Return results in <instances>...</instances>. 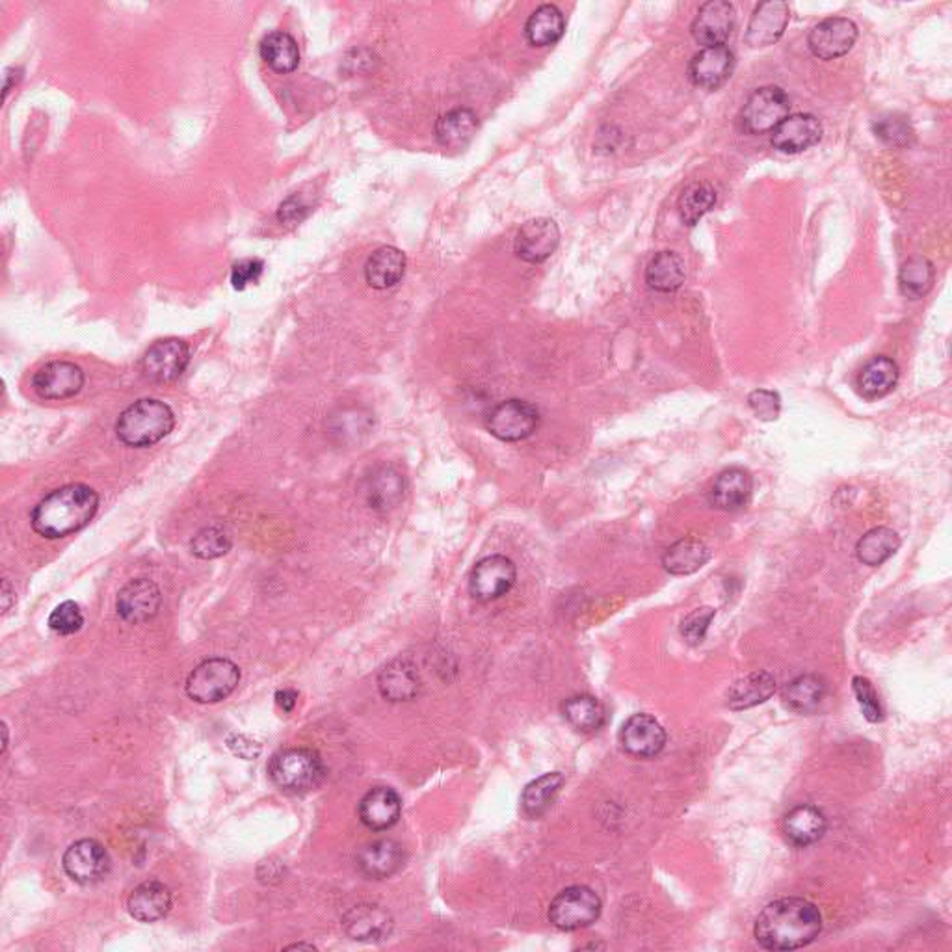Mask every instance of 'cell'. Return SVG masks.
<instances>
[{
	"label": "cell",
	"instance_id": "obj_1",
	"mask_svg": "<svg viewBox=\"0 0 952 952\" xmlns=\"http://www.w3.org/2000/svg\"><path fill=\"white\" fill-rule=\"evenodd\" d=\"M823 915L813 902L787 897L768 904L755 920V940L766 951H794L817 940Z\"/></svg>",
	"mask_w": 952,
	"mask_h": 952
},
{
	"label": "cell",
	"instance_id": "obj_2",
	"mask_svg": "<svg viewBox=\"0 0 952 952\" xmlns=\"http://www.w3.org/2000/svg\"><path fill=\"white\" fill-rule=\"evenodd\" d=\"M97 509L96 489L86 484H67L38 502L30 522L39 536L57 540L83 530L93 519Z\"/></svg>",
	"mask_w": 952,
	"mask_h": 952
},
{
	"label": "cell",
	"instance_id": "obj_3",
	"mask_svg": "<svg viewBox=\"0 0 952 952\" xmlns=\"http://www.w3.org/2000/svg\"><path fill=\"white\" fill-rule=\"evenodd\" d=\"M172 408L156 399H142L130 404L116 423L117 438L127 447L143 449L159 443L174 430Z\"/></svg>",
	"mask_w": 952,
	"mask_h": 952
},
{
	"label": "cell",
	"instance_id": "obj_4",
	"mask_svg": "<svg viewBox=\"0 0 952 952\" xmlns=\"http://www.w3.org/2000/svg\"><path fill=\"white\" fill-rule=\"evenodd\" d=\"M268 776L277 789L289 794H305L324 781L326 766L311 748H287L272 757Z\"/></svg>",
	"mask_w": 952,
	"mask_h": 952
},
{
	"label": "cell",
	"instance_id": "obj_5",
	"mask_svg": "<svg viewBox=\"0 0 952 952\" xmlns=\"http://www.w3.org/2000/svg\"><path fill=\"white\" fill-rule=\"evenodd\" d=\"M240 682V669L229 659H209L193 668L187 679V694L198 703H218L231 696Z\"/></svg>",
	"mask_w": 952,
	"mask_h": 952
},
{
	"label": "cell",
	"instance_id": "obj_6",
	"mask_svg": "<svg viewBox=\"0 0 952 952\" xmlns=\"http://www.w3.org/2000/svg\"><path fill=\"white\" fill-rule=\"evenodd\" d=\"M601 899L586 886H572L554 897L549 906V920L560 930H580L590 927L601 915Z\"/></svg>",
	"mask_w": 952,
	"mask_h": 952
},
{
	"label": "cell",
	"instance_id": "obj_7",
	"mask_svg": "<svg viewBox=\"0 0 952 952\" xmlns=\"http://www.w3.org/2000/svg\"><path fill=\"white\" fill-rule=\"evenodd\" d=\"M791 112V99L779 86H765L748 97L740 112V127L748 135L773 133Z\"/></svg>",
	"mask_w": 952,
	"mask_h": 952
},
{
	"label": "cell",
	"instance_id": "obj_8",
	"mask_svg": "<svg viewBox=\"0 0 952 952\" xmlns=\"http://www.w3.org/2000/svg\"><path fill=\"white\" fill-rule=\"evenodd\" d=\"M540 426V412L525 400H504L486 417V428L493 438L504 443H517L528 439Z\"/></svg>",
	"mask_w": 952,
	"mask_h": 952
},
{
	"label": "cell",
	"instance_id": "obj_9",
	"mask_svg": "<svg viewBox=\"0 0 952 952\" xmlns=\"http://www.w3.org/2000/svg\"><path fill=\"white\" fill-rule=\"evenodd\" d=\"M517 579V569L512 560L502 554H491L480 560L469 575V593L480 603H489L506 596Z\"/></svg>",
	"mask_w": 952,
	"mask_h": 952
},
{
	"label": "cell",
	"instance_id": "obj_10",
	"mask_svg": "<svg viewBox=\"0 0 952 952\" xmlns=\"http://www.w3.org/2000/svg\"><path fill=\"white\" fill-rule=\"evenodd\" d=\"M190 363V348L187 342L167 337L155 341L143 354L142 373L148 380L155 384H167L179 378Z\"/></svg>",
	"mask_w": 952,
	"mask_h": 952
},
{
	"label": "cell",
	"instance_id": "obj_11",
	"mask_svg": "<svg viewBox=\"0 0 952 952\" xmlns=\"http://www.w3.org/2000/svg\"><path fill=\"white\" fill-rule=\"evenodd\" d=\"M857 39V26L847 17H828L811 28L807 46L818 60L841 59L849 54Z\"/></svg>",
	"mask_w": 952,
	"mask_h": 952
},
{
	"label": "cell",
	"instance_id": "obj_12",
	"mask_svg": "<svg viewBox=\"0 0 952 952\" xmlns=\"http://www.w3.org/2000/svg\"><path fill=\"white\" fill-rule=\"evenodd\" d=\"M64 870L73 881L90 886L103 880L109 875L110 857L103 844L93 839H80L65 850L62 860Z\"/></svg>",
	"mask_w": 952,
	"mask_h": 952
},
{
	"label": "cell",
	"instance_id": "obj_13",
	"mask_svg": "<svg viewBox=\"0 0 952 952\" xmlns=\"http://www.w3.org/2000/svg\"><path fill=\"white\" fill-rule=\"evenodd\" d=\"M84 371L72 361H51L34 374L33 387L39 399L67 400L83 391Z\"/></svg>",
	"mask_w": 952,
	"mask_h": 952
},
{
	"label": "cell",
	"instance_id": "obj_14",
	"mask_svg": "<svg viewBox=\"0 0 952 952\" xmlns=\"http://www.w3.org/2000/svg\"><path fill=\"white\" fill-rule=\"evenodd\" d=\"M735 25H737V12L734 4L727 0H711L698 10L692 23V38L696 39V43L703 46V49L724 46L734 34Z\"/></svg>",
	"mask_w": 952,
	"mask_h": 952
},
{
	"label": "cell",
	"instance_id": "obj_15",
	"mask_svg": "<svg viewBox=\"0 0 952 952\" xmlns=\"http://www.w3.org/2000/svg\"><path fill=\"white\" fill-rule=\"evenodd\" d=\"M619 742L632 757L648 760L663 752L666 747V731L651 714H632L622 726Z\"/></svg>",
	"mask_w": 952,
	"mask_h": 952
},
{
	"label": "cell",
	"instance_id": "obj_16",
	"mask_svg": "<svg viewBox=\"0 0 952 952\" xmlns=\"http://www.w3.org/2000/svg\"><path fill=\"white\" fill-rule=\"evenodd\" d=\"M559 242L560 231L554 220H528L515 237V255L525 263L540 264L553 255Z\"/></svg>",
	"mask_w": 952,
	"mask_h": 952
},
{
	"label": "cell",
	"instance_id": "obj_17",
	"mask_svg": "<svg viewBox=\"0 0 952 952\" xmlns=\"http://www.w3.org/2000/svg\"><path fill=\"white\" fill-rule=\"evenodd\" d=\"M823 135V123L818 122V117L813 114H792L773 130L771 143L779 153L798 155L817 146Z\"/></svg>",
	"mask_w": 952,
	"mask_h": 952
},
{
	"label": "cell",
	"instance_id": "obj_18",
	"mask_svg": "<svg viewBox=\"0 0 952 952\" xmlns=\"http://www.w3.org/2000/svg\"><path fill=\"white\" fill-rule=\"evenodd\" d=\"M735 54L729 47H707L696 52L689 64V77L702 90H718L734 75Z\"/></svg>",
	"mask_w": 952,
	"mask_h": 952
},
{
	"label": "cell",
	"instance_id": "obj_19",
	"mask_svg": "<svg viewBox=\"0 0 952 952\" xmlns=\"http://www.w3.org/2000/svg\"><path fill=\"white\" fill-rule=\"evenodd\" d=\"M791 21V10L784 0H766L761 2L752 13V20L748 23L747 43L752 49L774 46Z\"/></svg>",
	"mask_w": 952,
	"mask_h": 952
},
{
	"label": "cell",
	"instance_id": "obj_20",
	"mask_svg": "<svg viewBox=\"0 0 952 952\" xmlns=\"http://www.w3.org/2000/svg\"><path fill=\"white\" fill-rule=\"evenodd\" d=\"M117 614L129 624H142L161 609V590L149 579H135L117 593Z\"/></svg>",
	"mask_w": 952,
	"mask_h": 952
},
{
	"label": "cell",
	"instance_id": "obj_21",
	"mask_svg": "<svg viewBox=\"0 0 952 952\" xmlns=\"http://www.w3.org/2000/svg\"><path fill=\"white\" fill-rule=\"evenodd\" d=\"M342 927L352 940L371 943L389 938L393 932L394 923L386 907L378 904H360L345 915Z\"/></svg>",
	"mask_w": 952,
	"mask_h": 952
},
{
	"label": "cell",
	"instance_id": "obj_22",
	"mask_svg": "<svg viewBox=\"0 0 952 952\" xmlns=\"http://www.w3.org/2000/svg\"><path fill=\"white\" fill-rule=\"evenodd\" d=\"M753 493V478L747 469L731 467L718 475L709 491L711 506L722 512H737L744 509Z\"/></svg>",
	"mask_w": 952,
	"mask_h": 952
},
{
	"label": "cell",
	"instance_id": "obj_23",
	"mask_svg": "<svg viewBox=\"0 0 952 952\" xmlns=\"http://www.w3.org/2000/svg\"><path fill=\"white\" fill-rule=\"evenodd\" d=\"M402 800L391 787H374L361 798L360 818L368 830L384 831L399 823Z\"/></svg>",
	"mask_w": 952,
	"mask_h": 952
},
{
	"label": "cell",
	"instance_id": "obj_24",
	"mask_svg": "<svg viewBox=\"0 0 952 952\" xmlns=\"http://www.w3.org/2000/svg\"><path fill=\"white\" fill-rule=\"evenodd\" d=\"M404 860V847L393 839L374 841L358 852V867L363 875L374 880H384L399 873Z\"/></svg>",
	"mask_w": 952,
	"mask_h": 952
},
{
	"label": "cell",
	"instance_id": "obj_25",
	"mask_svg": "<svg viewBox=\"0 0 952 952\" xmlns=\"http://www.w3.org/2000/svg\"><path fill=\"white\" fill-rule=\"evenodd\" d=\"M826 830H828L826 815L815 805H797L784 818L786 839L798 849L818 843Z\"/></svg>",
	"mask_w": 952,
	"mask_h": 952
},
{
	"label": "cell",
	"instance_id": "obj_26",
	"mask_svg": "<svg viewBox=\"0 0 952 952\" xmlns=\"http://www.w3.org/2000/svg\"><path fill=\"white\" fill-rule=\"evenodd\" d=\"M365 497L371 509L391 510L404 499V475L393 465H380L365 480Z\"/></svg>",
	"mask_w": 952,
	"mask_h": 952
},
{
	"label": "cell",
	"instance_id": "obj_27",
	"mask_svg": "<svg viewBox=\"0 0 952 952\" xmlns=\"http://www.w3.org/2000/svg\"><path fill=\"white\" fill-rule=\"evenodd\" d=\"M129 914L140 923H155L172 910V893L162 881H143L133 889L127 901Z\"/></svg>",
	"mask_w": 952,
	"mask_h": 952
},
{
	"label": "cell",
	"instance_id": "obj_28",
	"mask_svg": "<svg viewBox=\"0 0 952 952\" xmlns=\"http://www.w3.org/2000/svg\"><path fill=\"white\" fill-rule=\"evenodd\" d=\"M405 274V255L394 246H381L365 264V279L373 289H391Z\"/></svg>",
	"mask_w": 952,
	"mask_h": 952
},
{
	"label": "cell",
	"instance_id": "obj_29",
	"mask_svg": "<svg viewBox=\"0 0 952 952\" xmlns=\"http://www.w3.org/2000/svg\"><path fill=\"white\" fill-rule=\"evenodd\" d=\"M378 689L389 702H410L421 689L417 669L404 659H397L381 669Z\"/></svg>",
	"mask_w": 952,
	"mask_h": 952
},
{
	"label": "cell",
	"instance_id": "obj_30",
	"mask_svg": "<svg viewBox=\"0 0 952 952\" xmlns=\"http://www.w3.org/2000/svg\"><path fill=\"white\" fill-rule=\"evenodd\" d=\"M901 378L899 365L888 355H878L862 368L857 376V387L863 399L876 400L888 397Z\"/></svg>",
	"mask_w": 952,
	"mask_h": 952
},
{
	"label": "cell",
	"instance_id": "obj_31",
	"mask_svg": "<svg viewBox=\"0 0 952 952\" xmlns=\"http://www.w3.org/2000/svg\"><path fill=\"white\" fill-rule=\"evenodd\" d=\"M774 692H776V679L773 674L760 669L735 681L734 687L727 690V705L735 711L755 707L760 703H765Z\"/></svg>",
	"mask_w": 952,
	"mask_h": 952
},
{
	"label": "cell",
	"instance_id": "obj_32",
	"mask_svg": "<svg viewBox=\"0 0 952 952\" xmlns=\"http://www.w3.org/2000/svg\"><path fill=\"white\" fill-rule=\"evenodd\" d=\"M826 690L828 687H826L823 677L807 674V676H800L792 679L791 682H787L781 690V700L792 713L811 714L821 707Z\"/></svg>",
	"mask_w": 952,
	"mask_h": 952
},
{
	"label": "cell",
	"instance_id": "obj_33",
	"mask_svg": "<svg viewBox=\"0 0 952 952\" xmlns=\"http://www.w3.org/2000/svg\"><path fill=\"white\" fill-rule=\"evenodd\" d=\"M711 559V549L698 538H682L666 549L663 566L672 575H692Z\"/></svg>",
	"mask_w": 952,
	"mask_h": 952
},
{
	"label": "cell",
	"instance_id": "obj_34",
	"mask_svg": "<svg viewBox=\"0 0 952 952\" xmlns=\"http://www.w3.org/2000/svg\"><path fill=\"white\" fill-rule=\"evenodd\" d=\"M259 54L272 72L292 73L300 64V49L297 39L284 30L266 34L259 43Z\"/></svg>",
	"mask_w": 952,
	"mask_h": 952
},
{
	"label": "cell",
	"instance_id": "obj_35",
	"mask_svg": "<svg viewBox=\"0 0 952 952\" xmlns=\"http://www.w3.org/2000/svg\"><path fill=\"white\" fill-rule=\"evenodd\" d=\"M478 129V117L469 109L447 112L436 122V138L443 148L464 149Z\"/></svg>",
	"mask_w": 952,
	"mask_h": 952
},
{
	"label": "cell",
	"instance_id": "obj_36",
	"mask_svg": "<svg viewBox=\"0 0 952 952\" xmlns=\"http://www.w3.org/2000/svg\"><path fill=\"white\" fill-rule=\"evenodd\" d=\"M562 714L567 724L580 734H596L605 726V707L601 705L598 698L590 694L567 698L566 702L562 703Z\"/></svg>",
	"mask_w": 952,
	"mask_h": 952
},
{
	"label": "cell",
	"instance_id": "obj_37",
	"mask_svg": "<svg viewBox=\"0 0 952 952\" xmlns=\"http://www.w3.org/2000/svg\"><path fill=\"white\" fill-rule=\"evenodd\" d=\"M685 261L676 251H661L646 268V284L656 292H674L685 284Z\"/></svg>",
	"mask_w": 952,
	"mask_h": 952
},
{
	"label": "cell",
	"instance_id": "obj_38",
	"mask_svg": "<svg viewBox=\"0 0 952 952\" xmlns=\"http://www.w3.org/2000/svg\"><path fill=\"white\" fill-rule=\"evenodd\" d=\"M566 30V21L554 4H543L538 8L525 25V36L530 46H554Z\"/></svg>",
	"mask_w": 952,
	"mask_h": 952
},
{
	"label": "cell",
	"instance_id": "obj_39",
	"mask_svg": "<svg viewBox=\"0 0 952 952\" xmlns=\"http://www.w3.org/2000/svg\"><path fill=\"white\" fill-rule=\"evenodd\" d=\"M901 548V538L893 528L876 527L857 541L856 556L865 566H881Z\"/></svg>",
	"mask_w": 952,
	"mask_h": 952
},
{
	"label": "cell",
	"instance_id": "obj_40",
	"mask_svg": "<svg viewBox=\"0 0 952 952\" xmlns=\"http://www.w3.org/2000/svg\"><path fill=\"white\" fill-rule=\"evenodd\" d=\"M564 776L560 773L543 774L540 778L530 781L523 791L522 805L525 815L530 818H540L546 815L554 798L559 797L560 789L564 786Z\"/></svg>",
	"mask_w": 952,
	"mask_h": 952
},
{
	"label": "cell",
	"instance_id": "obj_41",
	"mask_svg": "<svg viewBox=\"0 0 952 952\" xmlns=\"http://www.w3.org/2000/svg\"><path fill=\"white\" fill-rule=\"evenodd\" d=\"M716 205V190L709 183H692L677 201V213L685 226H696Z\"/></svg>",
	"mask_w": 952,
	"mask_h": 952
},
{
	"label": "cell",
	"instance_id": "obj_42",
	"mask_svg": "<svg viewBox=\"0 0 952 952\" xmlns=\"http://www.w3.org/2000/svg\"><path fill=\"white\" fill-rule=\"evenodd\" d=\"M934 264L923 255L907 259L899 272V289L902 297L907 300H919L927 297L928 290L932 289Z\"/></svg>",
	"mask_w": 952,
	"mask_h": 952
},
{
	"label": "cell",
	"instance_id": "obj_43",
	"mask_svg": "<svg viewBox=\"0 0 952 952\" xmlns=\"http://www.w3.org/2000/svg\"><path fill=\"white\" fill-rule=\"evenodd\" d=\"M873 133L889 148H907L915 140V130L906 116L886 114L873 123Z\"/></svg>",
	"mask_w": 952,
	"mask_h": 952
},
{
	"label": "cell",
	"instance_id": "obj_44",
	"mask_svg": "<svg viewBox=\"0 0 952 952\" xmlns=\"http://www.w3.org/2000/svg\"><path fill=\"white\" fill-rule=\"evenodd\" d=\"M190 549H192V553L196 554L198 559H220V556L229 553V549H231V538H229V535H227L224 528H201L200 533L193 536Z\"/></svg>",
	"mask_w": 952,
	"mask_h": 952
},
{
	"label": "cell",
	"instance_id": "obj_45",
	"mask_svg": "<svg viewBox=\"0 0 952 952\" xmlns=\"http://www.w3.org/2000/svg\"><path fill=\"white\" fill-rule=\"evenodd\" d=\"M84 625L83 611L75 601H65L57 606L49 616V627L59 635H75Z\"/></svg>",
	"mask_w": 952,
	"mask_h": 952
},
{
	"label": "cell",
	"instance_id": "obj_46",
	"mask_svg": "<svg viewBox=\"0 0 952 952\" xmlns=\"http://www.w3.org/2000/svg\"><path fill=\"white\" fill-rule=\"evenodd\" d=\"M714 614L716 611L711 606H702V609L690 612L689 616L681 622L682 638L692 646L702 643L703 638L707 635L709 625L714 619Z\"/></svg>",
	"mask_w": 952,
	"mask_h": 952
},
{
	"label": "cell",
	"instance_id": "obj_47",
	"mask_svg": "<svg viewBox=\"0 0 952 952\" xmlns=\"http://www.w3.org/2000/svg\"><path fill=\"white\" fill-rule=\"evenodd\" d=\"M748 405L761 421H776L781 413V399L771 389H755L748 394Z\"/></svg>",
	"mask_w": 952,
	"mask_h": 952
},
{
	"label": "cell",
	"instance_id": "obj_48",
	"mask_svg": "<svg viewBox=\"0 0 952 952\" xmlns=\"http://www.w3.org/2000/svg\"><path fill=\"white\" fill-rule=\"evenodd\" d=\"M852 689H854L857 703H860V707H862L863 716H865L867 721L873 722V724L880 722V702H878V696H876L875 689H873L869 679H865V677L862 676L854 677V679H852Z\"/></svg>",
	"mask_w": 952,
	"mask_h": 952
},
{
	"label": "cell",
	"instance_id": "obj_49",
	"mask_svg": "<svg viewBox=\"0 0 952 952\" xmlns=\"http://www.w3.org/2000/svg\"><path fill=\"white\" fill-rule=\"evenodd\" d=\"M264 263L261 259H245L235 264L231 271V284L237 290H245L248 285L258 284L263 276Z\"/></svg>",
	"mask_w": 952,
	"mask_h": 952
},
{
	"label": "cell",
	"instance_id": "obj_50",
	"mask_svg": "<svg viewBox=\"0 0 952 952\" xmlns=\"http://www.w3.org/2000/svg\"><path fill=\"white\" fill-rule=\"evenodd\" d=\"M308 214H310V206L303 203L302 198L290 196L289 200H285L279 205L277 218H279V222H284V224H300Z\"/></svg>",
	"mask_w": 952,
	"mask_h": 952
},
{
	"label": "cell",
	"instance_id": "obj_51",
	"mask_svg": "<svg viewBox=\"0 0 952 952\" xmlns=\"http://www.w3.org/2000/svg\"><path fill=\"white\" fill-rule=\"evenodd\" d=\"M276 702L279 707L284 709L285 713H290L298 702V692L292 689L277 690Z\"/></svg>",
	"mask_w": 952,
	"mask_h": 952
}]
</instances>
